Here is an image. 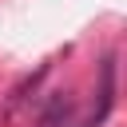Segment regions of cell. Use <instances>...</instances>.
Masks as SVG:
<instances>
[]
</instances>
